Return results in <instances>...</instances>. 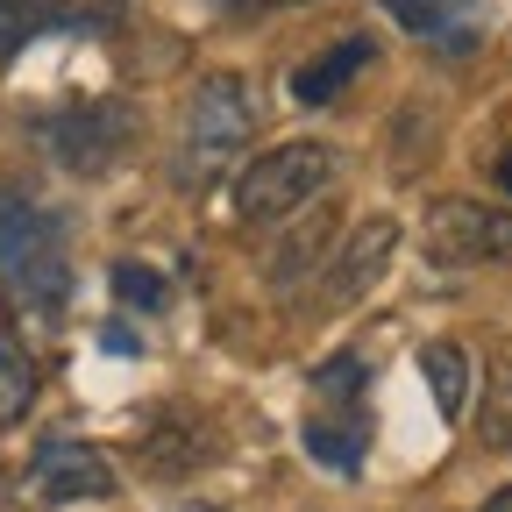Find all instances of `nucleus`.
<instances>
[{
    "label": "nucleus",
    "instance_id": "nucleus-18",
    "mask_svg": "<svg viewBox=\"0 0 512 512\" xmlns=\"http://www.w3.org/2000/svg\"><path fill=\"white\" fill-rule=\"evenodd\" d=\"M320 392H328V399H356L363 392V363L356 356H335L328 370H320Z\"/></svg>",
    "mask_w": 512,
    "mask_h": 512
},
{
    "label": "nucleus",
    "instance_id": "nucleus-1",
    "mask_svg": "<svg viewBox=\"0 0 512 512\" xmlns=\"http://www.w3.org/2000/svg\"><path fill=\"white\" fill-rule=\"evenodd\" d=\"M335 178V150L328 143H278L264 150L242 178H235V221H278V214H299L306 200H320Z\"/></svg>",
    "mask_w": 512,
    "mask_h": 512
},
{
    "label": "nucleus",
    "instance_id": "nucleus-5",
    "mask_svg": "<svg viewBox=\"0 0 512 512\" xmlns=\"http://www.w3.org/2000/svg\"><path fill=\"white\" fill-rule=\"evenodd\" d=\"M29 491L43 505H72V498H107L114 491V463L86 441H43L29 463Z\"/></svg>",
    "mask_w": 512,
    "mask_h": 512
},
{
    "label": "nucleus",
    "instance_id": "nucleus-6",
    "mask_svg": "<svg viewBox=\"0 0 512 512\" xmlns=\"http://www.w3.org/2000/svg\"><path fill=\"white\" fill-rule=\"evenodd\" d=\"M392 249H399V228H392V221H363V228L335 249V264H328V285H320V299H328V306L363 299L384 271H392Z\"/></svg>",
    "mask_w": 512,
    "mask_h": 512
},
{
    "label": "nucleus",
    "instance_id": "nucleus-23",
    "mask_svg": "<svg viewBox=\"0 0 512 512\" xmlns=\"http://www.w3.org/2000/svg\"><path fill=\"white\" fill-rule=\"evenodd\" d=\"M271 8H306V0H271Z\"/></svg>",
    "mask_w": 512,
    "mask_h": 512
},
{
    "label": "nucleus",
    "instance_id": "nucleus-15",
    "mask_svg": "<svg viewBox=\"0 0 512 512\" xmlns=\"http://www.w3.org/2000/svg\"><path fill=\"white\" fill-rule=\"evenodd\" d=\"M306 448H313L328 470H356L363 448H370V427H356V420H349V427H342V420H313V427H306Z\"/></svg>",
    "mask_w": 512,
    "mask_h": 512
},
{
    "label": "nucleus",
    "instance_id": "nucleus-9",
    "mask_svg": "<svg viewBox=\"0 0 512 512\" xmlns=\"http://www.w3.org/2000/svg\"><path fill=\"white\" fill-rule=\"evenodd\" d=\"M384 8H392L399 29H413L427 43H448V50L477 43V29H484V0H384Z\"/></svg>",
    "mask_w": 512,
    "mask_h": 512
},
{
    "label": "nucleus",
    "instance_id": "nucleus-13",
    "mask_svg": "<svg viewBox=\"0 0 512 512\" xmlns=\"http://www.w3.org/2000/svg\"><path fill=\"white\" fill-rule=\"evenodd\" d=\"M477 434H484V448L512 456V356H498V370H491V384H484V413H477Z\"/></svg>",
    "mask_w": 512,
    "mask_h": 512
},
{
    "label": "nucleus",
    "instance_id": "nucleus-11",
    "mask_svg": "<svg viewBox=\"0 0 512 512\" xmlns=\"http://www.w3.org/2000/svg\"><path fill=\"white\" fill-rule=\"evenodd\" d=\"M29 406H36V356L8 320H0V427H15Z\"/></svg>",
    "mask_w": 512,
    "mask_h": 512
},
{
    "label": "nucleus",
    "instance_id": "nucleus-8",
    "mask_svg": "<svg viewBox=\"0 0 512 512\" xmlns=\"http://www.w3.org/2000/svg\"><path fill=\"white\" fill-rule=\"evenodd\" d=\"M328 242H335V214L320 207V200H306V207H299V221L285 228V242L271 249V292H292V285L320 264V256H335Z\"/></svg>",
    "mask_w": 512,
    "mask_h": 512
},
{
    "label": "nucleus",
    "instance_id": "nucleus-3",
    "mask_svg": "<svg viewBox=\"0 0 512 512\" xmlns=\"http://www.w3.org/2000/svg\"><path fill=\"white\" fill-rule=\"evenodd\" d=\"M249 128H256V93H249V79L214 72L200 93H192V121H185V178L207 185V178L249 143Z\"/></svg>",
    "mask_w": 512,
    "mask_h": 512
},
{
    "label": "nucleus",
    "instance_id": "nucleus-4",
    "mask_svg": "<svg viewBox=\"0 0 512 512\" xmlns=\"http://www.w3.org/2000/svg\"><path fill=\"white\" fill-rule=\"evenodd\" d=\"M427 256L434 264H505L512 256V214L491 207V200H434Z\"/></svg>",
    "mask_w": 512,
    "mask_h": 512
},
{
    "label": "nucleus",
    "instance_id": "nucleus-20",
    "mask_svg": "<svg viewBox=\"0 0 512 512\" xmlns=\"http://www.w3.org/2000/svg\"><path fill=\"white\" fill-rule=\"evenodd\" d=\"M484 512H512V484H505V491H498V498H491Z\"/></svg>",
    "mask_w": 512,
    "mask_h": 512
},
{
    "label": "nucleus",
    "instance_id": "nucleus-21",
    "mask_svg": "<svg viewBox=\"0 0 512 512\" xmlns=\"http://www.w3.org/2000/svg\"><path fill=\"white\" fill-rule=\"evenodd\" d=\"M498 185H505V192H512V157H505V164H498Z\"/></svg>",
    "mask_w": 512,
    "mask_h": 512
},
{
    "label": "nucleus",
    "instance_id": "nucleus-12",
    "mask_svg": "<svg viewBox=\"0 0 512 512\" xmlns=\"http://www.w3.org/2000/svg\"><path fill=\"white\" fill-rule=\"evenodd\" d=\"M420 370H427V384H434L441 420H463V399H470V356H463L456 342H427V349H420Z\"/></svg>",
    "mask_w": 512,
    "mask_h": 512
},
{
    "label": "nucleus",
    "instance_id": "nucleus-22",
    "mask_svg": "<svg viewBox=\"0 0 512 512\" xmlns=\"http://www.w3.org/2000/svg\"><path fill=\"white\" fill-rule=\"evenodd\" d=\"M0 512H8V477H0Z\"/></svg>",
    "mask_w": 512,
    "mask_h": 512
},
{
    "label": "nucleus",
    "instance_id": "nucleus-7",
    "mask_svg": "<svg viewBox=\"0 0 512 512\" xmlns=\"http://www.w3.org/2000/svg\"><path fill=\"white\" fill-rule=\"evenodd\" d=\"M50 249H64L57 214H43L29 192H0V278L29 271L36 256H50Z\"/></svg>",
    "mask_w": 512,
    "mask_h": 512
},
{
    "label": "nucleus",
    "instance_id": "nucleus-10",
    "mask_svg": "<svg viewBox=\"0 0 512 512\" xmlns=\"http://www.w3.org/2000/svg\"><path fill=\"white\" fill-rule=\"evenodd\" d=\"M363 64H370V43H363V36H349V43H335V50H320L313 64H299V72H292V100L328 107V100L363 72Z\"/></svg>",
    "mask_w": 512,
    "mask_h": 512
},
{
    "label": "nucleus",
    "instance_id": "nucleus-17",
    "mask_svg": "<svg viewBox=\"0 0 512 512\" xmlns=\"http://www.w3.org/2000/svg\"><path fill=\"white\" fill-rule=\"evenodd\" d=\"M114 299H128L136 313H157V306L171 299V285H164L157 271H143V264H114Z\"/></svg>",
    "mask_w": 512,
    "mask_h": 512
},
{
    "label": "nucleus",
    "instance_id": "nucleus-24",
    "mask_svg": "<svg viewBox=\"0 0 512 512\" xmlns=\"http://www.w3.org/2000/svg\"><path fill=\"white\" fill-rule=\"evenodd\" d=\"M228 8H249V0H228Z\"/></svg>",
    "mask_w": 512,
    "mask_h": 512
},
{
    "label": "nucleus",
    "instance_id": "nucleus-2",
    "mask_svg": "<svg viewBox=\"0 0 512 512\" xmlns=\"http://www.w3.org/2000/svg\"><path fill=\"white\" fill-rule=\"evenodd\" d=\"M43 150L64 164V171H107V164H121L128 150H136V136H143V114L136 107H121V100H79V107H64V114H50L43 128Z\"/></svg>",
    "mask_w": 512,
    "mask_h": 512
},
{
    "label": "nucleus",
    "instance_id": "nucleus-14",
    "mask_svg": "<svg viewBox=\"0 0 512 512\" xmlns=\"http://www.w3.org/2000/svg\"><path fill=\"white\" fill-rule=\"evenodd\" d=\"M128 15V0H43V22L64 36H100Z\"/></svg>",
    "mask_w": 512,
    "mask_h": 512
},
{
    "label": "nucleus",
    "instance_id": "nucleus-19",
    "mask_svg": "<svg viewBox=\"0 0 512 512\" xmlns=\"http://www.w3.org/2000/svg\"><path fill=\"white\" fill-rule=\"evenodd\" d=\"M100 349H114V356H136L143 342H136V328H107V335H100Z\"/></svg>",
    "mask_w": 512,
    "mask_h": 512
},
{
    "label": "nucleus",
    "instance_id": "nucleus-16",
    "mask_svg": "<svg viewBox=\"0 0 512 512\" xmlns=\"http://www.w3.org/2000/svg\"><path fill=\"white\" fill-rule=\"evenodd\" d=\"M43 29H50V22H43V0H0V57L29 50Z\"/></svg>",
    "mask_w": 512,
    "mask_h": 512
}]
</instances>
